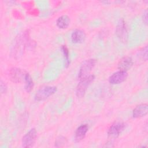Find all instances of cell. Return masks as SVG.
Returning <instances> with one entry per match:
<instances>
[{
  "mask_svg": "<svg viewBox=\"0 0 148 148\" xmlns=\"http://www.w3.org/2000/svg\"><path fill=\"white\" fill-rule=\"evenodd\" d=\"M88 130V127L87 124H82L79 126L76 131L75 135V139L76 142L81 141L86 136Z\"/></svg>",
  "mask_w": 148,
  "mask_h": 148,
  "instance_id": "12",
  "label": "cell"
},
{
  "mask_svg": "<svg viewBox=\"0 0 148 148\" xmlns=\"http://www.w3.org/2000/svg\"><path fill=\"white\" fill-rule=\"evenodd\" d=\"M134 64L133 60L131 57L126 56L122 58L119 62L117 68L120 71L127 72L131 68Z\"/></svg>",
  "mask_w": 148,
  "mask_h": 148,
  "instance_id": "9",
  "label": "cell"
},
{
  "mask_svg": "<svg viewBox=\"0 0 148 148\" xmlns=\"http://www.w3.org/2000/svg\"><path fill=\"white\" fill-rule=\"evenodd\" d=\"M140 57L142 60L146 61L147 60V46H146L140 51Z\"/></svg>",
  "mask_w": 148,
  "mask_h": 148,
  "instance_id": "17",
  "label": "cell"
},
{
  "mask_svg": "<svg viewBox=\"0 0 148 148\" xmlns=\"http://www.w3.org/2000/svg\"><path fill=\"white\" fill-rule=\"evenodd\" d=\"M70 24V18L66 14L60 16L57 21L56 24L57 27L60 29H66L68 27Z\"/></svg>",
  "mask_w": 148,
  "mask_h": 148,
  "instance_id": "13",
  "label": "cell"
},
{
  "mask_svg": "<svg viewBox=\"0 0 148 148\" xmlns=\"http://www.w3.org/2000/svg\"><path fill=\"white\" fill-rule=\"evenodd\" d=\"M86 36V34L83 31L76 29L72 32L71 39L73 43H82L85 40Z\"/></svg>",
  "mask_w": 148,
  "mask_h": 148,
  "instance_id": "11",
  "label": "cell"
},
{
  "mask_svg": "<svg viewBox=\"0 0 148 148\" xmlns=\"http://www.w3.org/2000/svg\"><path fill=\"white\" fill-rule=\"evenodd\" d=\"M66 140L65 138H64V136H60L56 140L55 146L56 147L62 146L66 143Z\"/></svg>",
  "mask_w": 148,
  "mask_h": 148,
  "instance_id": "16",
  "label": "cell"
},
{
  "mask_svg": "<svg viewBox=\"0 0 148 148\" xmlns=\"http://www.w3.org/2000/svg\"><path fill=\"white\" fill-rule=\"evenodd\" d=\"M37 136V131L35 128H31L23 137L22 145L24 147H31L34 146Z\"/></svg>",
  "mask_w": 148,
  "mask_h": 148,
  "instance_id": "4",
  "label": "cell"
},
{
  "mask_svg": "<svg viewBox=\"0 0 148 148\" xmlns=\"http://www.w3.org/2000/svg\"><path fill=\"white\" fill-rule=\"evenodd\" d=\"M62 51L63 53L64 59H65V62L66 67L69 65L70 64V60H69V50L66 46H62L61 47Z\"/></svg>",
  "mask_w": 148,
  "mask_h": 148,
  "instance_id": "15",
  "label": "cell"
},
{
  "mask_svg": "<svg viewBox=\"0 0 148 148\" xmlns=\"http://www.w3.org/2000/svg\"><path fill=\"white\" fill-rule=\"evenodd\" d=\"M24 80V83H25L24 87H25V90L28 92H31L34 87V82H33L31 76H30V75L28 73L26 72Z\"/></svg>",
  "mask_w": 148,
  "mask_h": 148,
  "instance_id": "14",
  "label": "cell"
},
{
  "mask_svg": "<svg viewBox=\"0 0 148 148\" xmlns=\"http://www.w3.org/2000/svg\"><path fill=\"white\" fill-rule=\"evenodd\" d=\"M128 77V73L125 71H119L113 73L109 79V82L112 84H119L124 82Z\"/></svg>",
  "mask_w": 148,
  "mask_h": 148,
  "instance_id": "8",
  "label": "cell"
},
{
  "mask_svg": "<svg viewBox=\"0 0 148 148\" xmlns=\"http://www.w3.org/2000/svg\"><path fill=\"white\" fill-rule=\"evenodd\" d=\"M97 60L94 58H90L85 60L81 65L78 72V78L79 80L84 79L89 76L90 72L95 66Z\"/></svg>",
  "mask_w": 148,
  "mask_h": 148,
  "instance_id": "2",
  "label": "cell"
},
{
  "mask_svg": "<svg viewBox=\"0 0 148 148\" xmlns=\"http://www.w3.org/2000/svg\"><path fill=\"white\" fill-rule=\"evenodd\" d=\"M57 88L56 86H47L39 88L35 95V99L37 101H41L48 98L50 96L56 92Z\"/></svg>",
  "mask_w": 148,
  "mask_h": 148,
  "instance_id": "3",
  "label": "cell"
},
{
  "mask_svg": "<svg viewBox=\"0 0 148 148\" xmlns=\"http://www.w3.org/2000/svg\"><path fill=\"white\" fill-rule=\"evenodd\" d=\"M95 79V76L94 75H90L80 80V82L78 83L76 88V95L78 98H82L88 86Z\"/></svg>",
  "mask_w": 148,
  "mask_h": 148,
  "instance_id": "1",
  "label": "cell"
},
{
  "mask_svg": "<svg viewBox=\"0 0 148 148\" xmlns=\"http://www.w3.org/2000/svg\"><path fill=\"white\" fill-rule=\"evenodd\" d=\"M116 34L120 40L122 42H126L128 38V31L125 23L124 20H121L117 25Z\"/></svg>",
  "mask_w": 148,
  "mask_h": 148,
  "instance_id": "7",
  "label": "cell"
},
{
  "mask_svg": "<svg viewBox=\"0 0 148 148\" xmlns=\"http://www.w3.org/2000/svg\"><path fill=\"white\" fill-rule=\"evenodd\" d=\"M148 113V105L146 103H142L136 106L132 111L134 118H140L145 116Z\"/></svg>",
  "mask_w": 148,
  "mask_h": 148,
  "instance_id": "10",
  "label": "cell"
},
{
  "mask_svg": "<svg viewBox=\"0 0 148 148\" xmlns=\"http://www.w3.org/2000/svg\"><path fill=\"white\" fill-rule=\"evenodd\" d=\"M125 124L120 121H117L113 123L108 131V137L112 139L117 138L122 131L124 130Z\"/></svg>",
  "mask_w": 148,
  "mask_h": 148,
  "instance_id": "5",
  "label": "cell"
},
{
  "mask_svg": "<svg viewBox=\"0 0 148 148\" xmlns=\"http://www.w3.org/2000/svg\"><path fill=\"white\" fill-rule=\"evenodd\" d=\"M143 20L145 24H147V10H145V12L143 13Z\"/></svg>",
  "mask_w": 148,
  "mask_h": 148,
  "instance_id": "19",
  "label": "cell"
},
{
  "mask_svg": "<svg viewBox=\"0 0 148 148\" xmlns=\"http://www.w3.org/2000/svg\"><path fill=\"white\" fill-rule=\"evenodd\" d=\"M0 85H1V92L2 94L3 93H5L6 92V90H7V86L5 84V82H3L2 80H1V83H0Z\"/></svg>",
  "mask_w": 148,
  "mask_h": 148,
  "instance_id": "18",
  "label": "cell"
},
{
  "mask_svg": "<svg viewBox=\"0 0 148 148\" xmlns=\"http://www.w3.org/2000/svg\"><path fill=\"white\" fill-rule=\"evenodd\" d=\"M26 72L20 68L14 67L10 69L9 76L10 80L15 83H18L24 79Z\"/></svg>",
  "mask_w": 148,
  "mask_h": 148,
  "instance_id": "6",
  "label": "cell"
}]
</instances>
